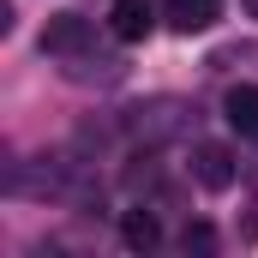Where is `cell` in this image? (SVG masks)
Returning a JSON list of instances; mask_svg holds the SVG:
<instances>
[{
    "label": "cell",
    "mask_w": 258,
    "mask_h": 258,
    "mask_svg": "<svg viewBox=\"0 0 258 258\" xmlns=\"http://www.w3.org/2000/svg\"><path fill=\"white\" fill-rule=\"evenodd\" d=\"M186 174H192L204 192H228L240 168H234V150H228V144L204 138V144H192V156H186Z\"/></svg>",
    "instance_id": "obj_1"
},
{
    "label": "cell",
    "mask_w": 258,
    "mask_h": 258,
    "mask_svg": "<svg viewBox=\"0 0 258 258\" xmlns=\"http://www.w3.org/2000/svg\"><path fill=\"white\" fill-rule=\"evenodd\" d=\"M84 48H90V18H78V12L48 18V30H42V54H84Z\"/></svg>",
    "instance_id": "obj_2"
},
{
    "label": "cell",
    "mask_w": 258,
    "mask_h": 258,
    "mask_svg": "<svg viewBox=\"0 0 258 258\" xmlns=\"http://www.w3.org/2000/svg\"><path fill=\"white\" fill-rule=\"evenodd\" d=\"M222 120L240 132V138H258V84H234L222 96Z\"/></svg>",
    "instance_id": "obj_3"
},
{
    "label": "cell",
    "mask_w": 258,
    "mask_h": 258,
    "mask_svg": "<svg viewBox=\"0 0 258 258\" xmlns=\"http://www.w3.org/2000/svg\"><path fill=\"white\" fill-rule=\"evenodd\" d=\"M114 36L120 42H144L150 30H156V12H150V0H114Z\"/></svg>",
    "instance_id": "obj_4"
},
{
    "label": "cell",
    "mask_w": 258,
    "mask_h": 258,
    "mask_svg": "<svg viewBox=\"0 0 258 258\" xmlns=\"http://www.w3.org/2000/svg\"><path fill=\"white\" fill-rule=\"evenodd\" d=\"M162 6H168V24H174L180 36H192V30H210V24H216V12H222L216 0H162Z\"/></svg>",
    "instance_id": "obj_5"
},
{
    "label": "cell",
    "mask_w": 258,
    "mask_h": 258,
    "mask_svg": "<svg viewBox=\"0 0 258 258\" xmlns=\"http://www.w3.org/2000/svg\"><path fill=\"white\" fill-rule=\"evenodd\" d=\"M120 240H126L132 252H150V246L162 240V222H156L150 210H126V216H120Z\"/></svg>",
    "instance_id": "obj_6"
},
{
    "label": "cell",
    "mask_w": 258,
    "mask_h": 258,
    "mask_svg": "<svg viewBox=\"0 0 258 258\" xmlns=\"http://www.w3.org/2000/svg\"><path fill=\"white\" fill-rule=\"evenodd\" d=\"M180 240H186V252H216V228H210V222H186Z\"/></svg>",
    "instance_id": "obj_7"
},
{
    "label": "cell",
    "mask_w": 258,
    "mask_h": 258,
    "mask_svg": "<svg viewBox=\"0 0 258 258\" xmlns=\"http://www.w3.org/2000/svg\"><path fill=\"white\" fill-rule=\"evenodd\" d=\"M246 6H252V12H258V0H246Z\"/></svg>",
    "instance_id": "obj_8"
}]
</instances>
